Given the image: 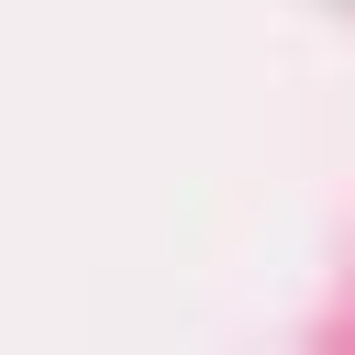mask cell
<instances>
[]
</instances>
